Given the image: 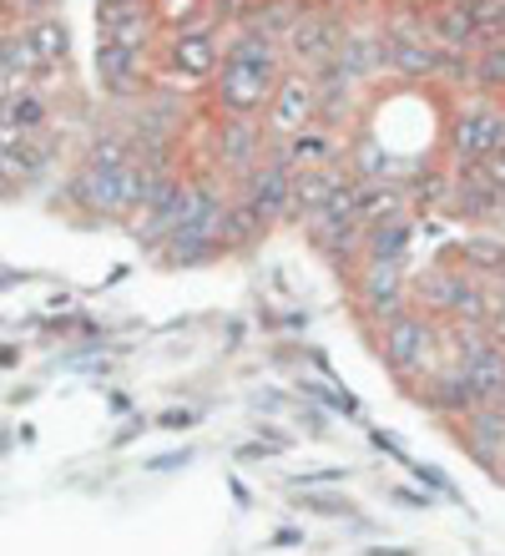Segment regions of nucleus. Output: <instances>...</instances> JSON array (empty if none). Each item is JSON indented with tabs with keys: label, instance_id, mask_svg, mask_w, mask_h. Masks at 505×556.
<instances>
[{
	"label": "nucleus",
	"instance_id": "obj_1",
	"mask_svg": "<svg viewBox=\"0 0 505 556\" xmlns=\"http://www.w3.org/2000/svg\"><path fill=\"white\" fill-rule=\"evenodd\" d=\"M283 72H289L283 46L274 36H263L258 26H238L223 41V56H217V72L207 81V91H213L223 117L258 122L268 112V102H274V87Z\"/></svg>",
	"mask_w": 505,
	"mask_h": 556
},
{
	"label": "nucleus",
	"instance_id": "obj_2",
	"mask_svg": "<svg viewBox=\"0 0 505 556\" xmlns=\"http://www.w3.org/2000/svg\"><path fill=\"white\" fill-rule=\"evenodd\" d=\"M217 56H223V36H217V26L202 15V21H188V26H167V30H162L152 72H157L167 87L198 91V87H207V81H213Z\"/></svg>",
	"mask_w": 505,
	"mask_h": 556
},
{
	"label": "nucleus",
	"instance_id": "obj_3",
	"mask_svg": "<svg viewBox=\"0 0 505 556\" xmlns=\"http://www.w3.org/2000/svg\"><path fill=\"white\" fill-rule=\"evenodd\" d=\"M162 177L173 173H147L137 162H122V167H87L81 162V173L72 177V198L87 203L97 218H137Z\"/></svg>",
	"mask_w": 505,
	"mask_h": 556
},
{
	"label": "nucleus",
	"instance_id": "obj_4",
	"mask_svg": "<svg viewBox=\"0 0 505 556\" xmlns=\"http://www.w3.org/2000/svg\"><path fill=\"white\" fill-rule=\"evenodd\" d=\"M379 354H384V365L404 390H419L434 375V359H440V319L419 314V308L394 314L384 324V334H379Z\"/></svg>",
	"mask_w": 505,
	"mask_h": 556
},
{
	"label": "nucleus",
	"instance_id": "obj_5",
	"mask_svg": "<svg viewBox=\"0 0 505 556\" xmlns=\"http://www.w3.org/2000/svg\"><path fill=\"white\" fill-rule=\"evenodd\" d=\"M308 127H318V81H314V72L289 66V72L278 76L268 112H263V137L289 142V137L308 132Z\"/></svg>",
	"mask_w": 505,
	"mask_h": 556
},
{
	"label": "nucleus",
	"instance_id": "obj_6",
	"mask_svg": "<svg viewBox=\"0 0 505 556\" xmlns=\"http://www.w3.org/2000/svg\"><path fill=\"white\" fill-rule=\"evenodd\" d=\"M501 112L505 106L491 102V97H470V102H460L450 112L445 147H450V157H455V167H470V162L491 157L495 132H501Z\"/></svg>",
	"mask_w": 505,
	"mask_h": 556
},
{
	"label": "nucleus",
	"instance_id": "obj_7",
	"mask_svg": "<svg viewBox=\"0 0 505 556\" xmlns=\"http://www.w3.org/2000/svg\"><path fill=\"white\" fill-rule=\"evenodd\" d=\"M344 30H349V21H339V15L303 11L299 21H293V30L283 36V61H293L299 72H324V66L339 56Z\"/></svg>",
	"mask_w": 505,
	"mask_h": 556
},
{
	"label": "nucleus",
	"instance_id": "obj_8",
	"mask_svg": "<svg viewBox=\"0 0 505 556\" xmlns=\"http://www.w3.org/2000/svg\"><path fill=\"white\" fill-rule=\"evenodd\" d=\"M354 308L364 324H390L409 308V278L404 264H364L354 274Z\"/></svg>",
	"mask_w": 505,
	"mask_h": 556
},
{
	"label": "nucleus",
	"instance_id": "obj_9",
	"mask_svg": "<svg viewBox=\"0 0 505 556\" xmlns=\"http://www.w3.org/2000/svg\"><path fill=\"white\" fill-rule=\"evenodd\" d=\"M289 188H293V173H289V162L278 157V147H274L253 173H243V192H238V203L253 207V213L274 228V223L289 218Z\"/></svg>",
	"mask_w": 505,
	"mask_h": 556
},
{
	"label": "nucleus",
	"instance_id": "obj_10",
	"mask_svg": "<svg viewBox=\"0 0 505 556\" xmlns=\"http://www.w3.org/2000/svg\"><path fill=\"white\" fill-rule=\"evenodd\" d=\"M354 188V177L344 173V162H329V167H303L293 173V188H289V218L314 223L324 207L339 198V192Z\"/></svg>",
	"mask_w": 505,
	"mask_h": 556
},
{
	"label": "nucleus",
	"instance_id": "obj_11",
	"mask_svg": "<svg viewBox=\"0 0 505 556\" xmlns=\"http://www.w3.org/2000/svg\"><path fill=\"white\" fill-rule=\"evenodd\" d=\"M97 76L112 97L137 102V97L152 91V56H137V51H122V46L97 41Z\"/></svg>",
	"mask_w": 505,
	"mask_h": 556
},
{
	"label": "nucleus",
	"instance_id": "obj_12",
	"mask_svg": "<svg viewBox=\"0 0 505 556\" xmlns=\"http://www.w3.org/2000/svg\"><path fill=\"white\" fill-rule=\"evenodd\" d=\"M213 157L243 177V173H253V167L268 157V137H263L258 122L223 117V122H217V147H213Z\"/></svg>",
	"mask_w": 505,
	"mask_h": 556
},
{
	"label": "nucleus",
	"instance_id": "obj_13",
	"mask_svg": "<svg viewBox=\"0 0 505 556\" xmlns=\"http://www.w3.org/2000/svg\"><path fill=\"white\" fill-rule=\"evenodd\" d=\"M21 36H26L30 56H36L46 81H51V72H66V61H72V30H66L61 15H36V21L21 26Z\"/></svg>",
	"mask_w": 505,
	"mask_h": 556
},
{
	"label": "nucleus",
	"instance_id": "obj_14",
	"mask_svg": "<svg viewBox=\"0 0 505 556\" xmlns=\"http://www.w3.org/2000/svg\"><path fill=\"white\" fill-rule=\"evenodd\" d=\"M349 207H354L359 228H375V223H394L409 213V192H404V182H354Z\"/></svg>",
	"mask_w": 505,
	"mask_h": 556
},
{
	"label": "nucleus",
	"instance_id": "obj_15",
	"mask_svg": "<svg viewBox=\"0 0 505 556\" xmlns=\"http://www.w3.org/2000/svg\"><path fill=\"white\" fill-rule=\"evenodd\" d=\"M460 435H465V445H470V455H476L480 466L495 470L501 445H505V405H480V410H470L460 420Z\"/></svg>",
	"mask_w": 505,
	"mask_h": 556
},
{
	"label": "nucleus",
	"instance_id": "obj_16",
	"mask_svg": "<svg viewBox=\"0 0 505 556\" xmlns=\"http://www.w3.org/2000/svg\"><path fill=\"white\" fill-rule=\"evenodd\" d=\"M278 157L289 162V173H303V167H329V162H344V157H339V142H333V132H324V127H308V132L289 137V142H278Z\"/></svg>",
	"mask_w": 505,
	"mask_h": 556
},
{
	"label": "nucleus",
	"instance_id": "obj_17",
	"mask_svg": "<svg viewBox=\"0 0 505 556\" xmlns=\"http://www.w3.org/2000/svg\"><path fill=\"white\" fill-rule=\"evenodd\" d=\"M409 233H415V228H409V218L364 228V238H359L364 264H404V253H409Z\"/></svg>",
	"mask_w": 505,
	"mask_h": 556
},
{
	"label": "nucleus",
	"instance_id": "obj_18",
	"mask_svg": "<svg viewBox=\"0 0 505 556\" xmlns=\"http://www.w3.org/2000/svg\"><path fill=\"white\" fill-rule=\"evenodd\" d=\"M460 268L476 278H505V238L501 233H476L460 238Z\"/></svg>",
	"mask_w": 505,
	"mask_h": 556
},
{
	"label": "nucleus",
	"instance_id": "obj_19",
	"mask_svg": "<svg viewBox=\"0 0 505 556\" xmlns=\"http://www.w3.org/2000/svg\"><path fill=\"white\" fill-rule=\"evenodd\" d=\"M5 122H11L15 132L26 137H41L46 127H51V106H46V97L36 87H21L11 97V106H5Z\"/></svg>",
	"mask_w": 505,
	"mask_h": 556
},
{
	"label": "nucleus",
	"instance_id": "obj_20",
	"mask_svg": "<svg viewBox=\"0 0 505 556\" xmlns=\"http://www.w3.org/2000/svg\"><path fill=\"white\" fill-rule=\"evenodd\" d=\"M268 233V223L253 213V207H243V203H228V213H223V253H243V249H253L258 238Z\"/></svg>",
	"mask_w": 505,
	"mask_h": 556
},
{
	"label": "nucleus",
	"instance_id": "obj_21",
	"mask_svg": "<svg viewBox=\"0 0 505 556\" xmlns=\"http://www.w3.org/2000/svg\"><path fill=\"white\" fill-rule=\"evenodd\" d=\"M470 81H476L485 97L505 91V41L480 46V56H470Z\"/></svg>",
	"mask_w": 505,
	"mask_h": 556
},
{
	"label": "nucleus",
	"instance_id": "obj_22",
	"mask_svg": "<svg viewBox=\"0 0 505 556\" xmlns=\"http://www.w3.org/2000/svg\"><path fill=\"white\" fill-rule=\"evenodd\" d=\"M299 390H303V400H318V405H329L339 415H359V400L349 395V390H329V384H318V380H303Z\"/></svg>",
	"mask_w": 505,
	"mask_h": 556
},
{
	"label": "nucleus",
	"instance_id": "obj_23",
	"mask_svg": "<svg viewBox=\"0 0 505 556\" xmlns=\"http://www.w3.org/2000/svg\"><path fill=\"white\" fill-rule=\"evenodd\" d=\"M293 501H299L303 511H324V516H354V506H349L344 496H314V491H293Z\"/></svg>",
	"mask_w": 505,
	"mask_h": 556
},
{
	"label": "nucleus",
	"instance_id": "obj_24",
	"mask_svg": "<svg viewBox=\"0 0 505 556\" xmlns=\"http://www.w3.org/2000/svg\"><path fill=\"white\" fill-rule=\"evenodd\" d=\"M419 481L430 485V491H440V496H450V501H455V485L445 481V470H434V466H419Z\"/></svg>",
	"mask_w": 505,
	"mask_h": 556
},
{
	"label": "nucleus",
	"instance_id": "obj_25",
	"mask_svg": "<svg viewBox=\"0 0 505 556\" xmlns=\"http://www.w3.org/2000/svg\"><path fill=\"white\" fill-rule=\"evenodd\" d=\"M15 11H26L36 21V15H56V0H15Z\"/></svg>",
	"mask_w": 505,
	"mask_h": 556
},
{
	"label": "nucleus",
	"instance_id": "obj_26",
	"mask_svg": "<svg viewBox=\"0 0 505 556\" xmlns=\"http://www.w3.org/2000/svg\"><path fill=\"white\" fill-rule=\"evenodd\" d=\"M162 425H167V430H188L192 410H167V415H162Z\"/></svg>",
	"mask_w": 505,
	"mask_h": 556
},
{
	"label": "nucleus",
	"instance_id": "obj_27",
	"mask_svg": "<svg viewBox=\"0 0 505 556\" xmlns=\"http://www.w3.org/2000/svg\"><path fill=\"white\" fill-rule=\"evenodd\" d=\"M375 445H379V451H390V455H394V460H404V451H400V440H394V435H384V430H379V435H375Z\"/></svg>",
	"mask_w": 505,
	"mask_h": 556
},
{
	"label": "nucleus",
	"instance_id": "obj_28",
	"mask_svg": "<svg viewBox=\"0 0 505 556\" xmlns=\"http://www.w3.org/2000/svg\"><path fill=\"white\" fill-rule=\"evenodd\" d=\"M11 188V173H5V162H0V192Z\"/></svg>",
	"mask_w": 505,
	"mask_h": 556
}]
</instances>
